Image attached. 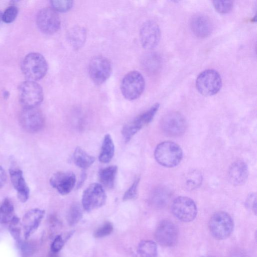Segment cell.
<instances>
[{
    "instance_id": "obj_1",
    "label": "cell",
    "mask_w": 257,
    "mask_h": 257,
    "mask_svg": "<svg viewBox=\"0 0 257 257\" xmlns=\"http://www.w3.org/2000/svg\"><path fill=\"white\" fill-rule=\"evenodd\" d=\"M48 64L44 56L37 52L27 54L21 64L22 72L30 81H36L42 79L48 70Z\"/></svg>"
},
{
    "instance_id": "obj_2",
    "label": "cell",
    "mask_w": 257,
    "mask_h": 257,
    "mask_svg": "<svg viewBox=\"0 0 257 257\" xmlns=\"http://www.w3.org/2000/svg\"><path fill=\"white\" fill-rule=\"evenodd\" d=\"M154 156L157 162L161 165L168 168L177 166L183 158V151L176 143L165 141L156 147Z\"/></svg>"
},
{
    "instance_id": "obj_3",
    "label": "cell",
    "mask_w": 257,
    "mask_h": 257,
    "mask_svg": "<svg viewBox=\"0 0 257 257\" xmlns=\"http://www.w3.org/2000/svg\"><path fill=\"white\" fill-rule=\"evenodd\" d=\"M19 100L24 108L37 107L43 101V90L36 81L27 80L18 87Z\"/></svg>"
},
{
    "instance_id": "obj_4",
    "label": "cell",
    "mask_w": 257,
    "mask_h": 257,
    "mask_svg": "<svg viewBox=\"0 0 257 257\" xmlns=\"http://www.w3.org/2000/svg\"><path fill=\"white\" fill-rule=\"evenodd\" d=\"M208 226L213 237L222 240L231 235L233 230L234 223L232 217L227 212L218 211L211 216Z\"/></svg>"
},
{
    "instance_id": "obj_5",
    "label": "cell",
    "mask_w": 257,
    "mask_h": 257,
    "mask_svg": "<svg viewBox=\"0 0 257 257\" xmlns=\"http://www.w3.org/2000/svg\"><path fill=\"white\" fill-rule=\"evenodd\" d=\"M222 86L220 74L213 69H207L201 72L196 80V87L198 91L205 96H210L217 94Z\"/></svg>"
},
{
    "instance_id": "obj_6",
    "label": "cell",
    "mask_w": 257,
    "mask_h": 257,
    "mask_svg": "<svg viewBox=\"0 0 257 257\" xmlns=\"http://www.w3.org/2000/svg\"><path fill=\"white\" fill-rule=\"evenodd\" d=\"M145 87L143 76L137 71L127 73L122 78L120 90L123 97L128 100L138 98L143 93Z\"/></svg>"
},
{
    "instance_id": "obj_7",
    "label": "cell",
    "mask_w": 257,
    "mask_h": 257,
    "mask_svg": "<svg viewBox=\"0 0 257 257\" xmlns=\"http://www.w3.org/2000/svg\"><path fill=\"white\" fill-rule=\"evenodd\" d=\"M159 107V103H156L149 109L139 115L122 127L121 134L125 142H128L141 128L152 120Z\"/></svg>"
},
{
    "instance_id": "obj_8",
    "label": "cell",
    "mask_w": 257,
    "mask_h": 257,
    "mask_svg": "<svg viewBox=\"0 0 257 257\" xmlns=\"http://www.w3.org/2000/svg\"><path fill=\"white\" fill-rule=\"evenodd\" d=\"M36 24L40 31L43 33L52 35L60 29L61 21L57 12L51 7H46L38 13Z\"/></svg>"
},
{
    "instance_id": "obj_9",
    "label": "cell",
    "mask_w": 257,
    "mask_h": 257,
    "mask_svg": "<svg viewBox=\"0 0 257 257\" xmlns=\"http://www.w3.org/2000/svg\"><path fill=\"white\" fill-rule=\"evenodd\" d=\"M172 214L179 220L188 222L193 220L197 214V208L194 201L185 196L176 198L171 205Z\"/></svg>"
},
{
    "instance_id": "obj_10",
    "label": "cell",
    "mask_w": 257,
    "mask_h": 257,
    "mask_svg": "<svg viewBox=\"0 0 257 257\" xmlns=\"http://www.w3.org/2000/svg\"><path fill=\"white\" fill-rule=\"evenodd\" d=\"M112 71L110 61L105 57H93L88 65V73L91 80L96 84H101L107 80Z\"/></svg>"
},
{
    "instance_id": "obj_11",
    "label": "cell",
    "mask_w": 257,
    "mask_h": 257,
    "mask_svg": "<svg viewBox=\"0 0 257 257\" xmlns=\"http://www.w3.org/2000/svg\"><path fill=\"white\" fill-rule=\"evenodd\" d=\"M106 195L102 185L90 184L83 192L82 204L87 211H91L102 206L105 203Z\"/></svg>"
},
{
    "instance_id": "obj_12",
    "label": "cell",
    "mask_w": 257,
    "mask_h": 257,
    "mask_svg": "<svg viewBox=\"0 0 257 257\" xmlns=\"http://www.w3.org/2000/svg\"><path fill=\"white\" fill-rule=\"evenodd\" d=\"M22 127L29 133H36L42 129L44 117L41 111L37 107L24 108L19 115Z\"/></svg>"
},
{
    "instance_id": "obj_13",
    "label": "cell",
    "mask_w": 257,
    "mask_h": 257,
    "mask_svg": "<svg viewBox=\"0 0 257 257\" xmlns=\"http://www.w3.org/2000/svg\"><path fill=\"white\" fill-rule=\"evenodd\" d=\"M163 132L170 137H178L185 132L187 122L184 116L178 112H172L166 114L161 122Z\"/></svg>"
},
{
    "instance_id": "obj_14",
    "label": "cell",
    "mask_w": 257,
    "mask_h": 257,
    "mask_svg": "<svg viewBox=\"0 0 257 257\" xmlns=\"http://www.w3.org/2000/svg\"><path fill=\"white\" fill-rule=\"evenodd\" d=\"M155 237L160 244L164 246H172L176 244L178 240V229L170 220H163L157 227Z\"/></svg>"
},
{
    "instance_id": "obj_15",
    "label": "cell",
    "mask_w": 257,
    "mask_h": 257,
    "mask_svg": "<svg viewBox=\"0 0 257 257\" xmlns=\"http://www.w3.org/2000/svg\"><path fill=\"white\" fill-rule=\"evenodd\" d=\"M161 38V30L154 21L145 22L140 30V40L142 46L145 49L151 50L158 44Z\"/></svg>"
},
{
    "instance_id": "obj_16",
    "label": "cell",
    "mask_w": 257,
    "mask_h": 257,
    "mask_svg": "<svg viewBox=\"0 0 257 257\" xmlns=\"http://www.w3.org/2000/svg\"><path fill=\"white\" fill-rule=\"evenodd\" d=\"M76 176L72 172H58L50 179V184L60 194L66 195L73 189Z\"/></svg>"
},
{
    "instance_id": "obj_17",
    "label": "cell",
    "mask_w": 257,
    "mask_h": 257,
    "mask_svg": "<svg viewBox=\"0 0 257 257\" xmlns=\"http://www.w3.org/2000/svg\"><path fill=\"white\" fill-rule=\"evenodd\" d=\"M44 215L45 211L39 208L32 209L24 215L22 224L26 240L37 229Z\"/></svg>"
},
{
    "instance_id": "obj_18",
    "label": "cell",
    "mask_w": 257,
    "mask_h": 257,
    "mask_svg": "<svg viewBox=\"0 0 257 257\" xmlns=\"http://www.w3.org/2000/svg\"><path fill=\"white\" fill-rule=\"evenodd\" d=\"M190 29L194 35L199 38L208 37L213 30V25L208 17L201 14L192 17L190 21Z\"/></svg>"
},
{
    "instance_id": "obj_19",
    "label": "cell",
    "mask_w": 257,
    "mask_h": 257,
    "mask_svg": "<svg viewBox=\"0 0 257 257\" xmlns=\"http://www.w3.org/2000/svg\"><path fill=\"white\" fill-rule=\"evenodd\" d=\"M9 172L12 183L17 191L18 199L22 202H26L29 197L30 190L23 177L22 171L12 168Z\"/></svg>"
},
{
    "instance_id": "obj_20",
    "label": "cell",
    "mask_w": 257,
    "mask_h": 257,
    "mask_svg": "<svg viewBox=\"0 0 257 257\" xmlns=\"http://www.w3.org/2000/svg\"><path fill=\"white\" fill-rule=\"evenodd\" d=\"M248 172L246 164L242 161H236L230 166L228 170V179L235 186L244 184L248 178Z\"/></svg>"
},
{
    "instance_id": "obj_21",
    "label": "cell",
    "mask_w": 257,
    "mask_h": 257,
    "mask_svg": "<svg viewBox=\"0 0 257 257\" xmlns=\"http://www.w3.org/2000/svg\"><path fill=\"white\" fill-rule=\"evenodd\" d=\"M114 153V146L111 136L106 134L104 138L102 144L100 155L99 161L103 163H107L111 161Z\"/></svg>"
},
{
    "instance_id": "obj_22",
    "label": "cell",
    "mask_w": 257,
    "mask_h": 257,
    "mask_svg": "<svg viewBox=\"0 0 257 257\" xmlns=\"http://www.w3.org/2000/svg\"><path fill=\"white\" fill-rule=\"evenodd\" d=\"M117 171V167L114 165L100 170L98 178L102 185L108 189L113 188Z\"/></svg>"
},
{
    "instance_id": "obj_23",
    "label": "cell",
    "mask_w": 257,
    "mask_h": 257,
    "mask_svg": "<svg viewBox=\"0 0 257 257\" xmlns=\"http://www.w3.org/2000/svg\"><path fill=\"white\" fill-rule=\"evenodd\" d=\"M74 163L78 167L86 169L91 166L95 161V158L79 147L76 148L73 153Z\"/></svg>"
},
{
    "instance_id": "obj_24",
    "label": "cell",
    "mask_w": 257,
    "mask_h": 257,
    "mask_svg": "<svg viewBox=\"0 0 257 257\" xmlns=\"http://www.w3.org/2000/svg\"><path fill=\"white\" fill-rule=\"evenodd\" d=\"M86 35V31L84 28L74 27L68 32V40L74 48L78 49L84 44Z\"/></svg>"
},
{
    "instance_id": "obj_25",
    "label": "cell",
    "mask_w": 257,
    "mask_h": 257,
    "mask_svg": "<svg viewBox=\"0 0 257 257\" xmlns=\"http://www.w3.org/2000/svg\"><path fill=\"white\" fill-rule=\"evenodd\" d=\"M15 216L13 202L5 198L0 205V224L10 223Z\"/></svg>"
},
{
    "instance_id": "obj_26",
    "label": "cell",
    "mask_w": 257,
    "mask_h": 257,
    "mask_svg": "<svg viewBox=\"0 0 257 257\" xmlns=\"http://www.w3.org/2000/svg\"><path fill=\"white\" fill-rule=\"evenodd\" d=\"M138 257H157V246L155 242L151 240H142L138 247Z\"/></svg>"
},
{
    "instance_id": "obj_27",
    "label": "cell",
    "mask_w": 257,
    "mask_h": 257,
    "mask_svg": "<svg viewBox=\"0 0 257 257\" xmlns=\"http://www.w3.org/2000/svg\"><path fill=\"white\" fill-rule=\"evenodd\" d=\"M202 179V175L199 171H190L185 176L184 186L188 190H193L201 184Z\"/></svg>"
},
{
    "instance_id": "obj_28",
    "label": "cell",
    "mask_w": 257,
    "mask_h": 257,
    "mask_svg": "<svg viewBox=\"0 0 257 257\" xmlns=\"http://www.w3.org/2000/svg\"><path fill=\"white\" fill-rule=\"evenodd\" d=\"M170 198V193L164 188L156 189L151 195V202L157 207L165 205Z\"/></svg>"
},
{
    "instance_id": "obj_29",
    "label": "cell",
    "mask_w": 257,
    "mask_h": 257,
    "mask_svg": "<svg viewBox=\"0 0 257 257\" xmlns=\"http://www.w3.org/2000/svg\"><path fill=\"white\" fill-rule=\"evenodd\" d=\"M82 217V210L81 206L77 203L73 204L68 211L67 221L70 225H74L77 223Z\"/></svg>"
},
{
    "instance_id": "obj_30",
    "label": "cell",
    "mask_w": 257,
    "mask_h": 257,
    "mask_svg": "<svg viewBox=\"0 0 257 257\" xmlns=\"http://www.w3.org/2000/svg\"><path fill=\"white\" fill-rule=\"evenodd\" d=\"M17 243L23 257H31L34 253L36 246L32 241L20 239Z\"/></svg>"
},
{
    "instance_id": "obj_31",
    "label": "cell",
    "mask_w": 257,
    "mask_h": 257,
    "mask_svg": "<svg viewBox=\"0 0 257 257\" xmlns=\"http://www.w3.org/2000/svg\"><path fill=\"white\" fill-rule=\"evenodd\" d=\"M212 3L216 11L221 14L230 12L233 7V2L231 1H215Z\"/></svg>"
},
{
    "instance_id": "obj_32",
    "label": "cell",
    "mask_w": 257,
    "mask_h": 257,
    "mask_svg": "<svg viewBox=\"0 0 257 257\" xmlns=\"http://www.w3.org/2000/svg\"><path fill=\"white\" fill-rule=\"evenodd\" d=\"M51 8L56 12L65 13L69 11L73 6L72 1H51Z\"/></svg>"
},
{
    "instance_id": "obj_33",
    "label": "cell",
    "mask_w": 257,
    "mask_h": 257,
    "mask_svg": "<svg viewBox=\"0 0 257 257\" xmlns=\"http://www.w3.org/2000/svg\"><path fill=\"white\" fill-rule=\"evenodd\" d=\"M18 14V9L14 5L7 8L4 13L2 14V21L6 23H11L16 18Z\"/></svg>"
},
{
    "instance_id": "obj_34",
    "label": "cell",
    "mask_w": 257,
    "mask_h": 257,
    "mask_svg": "<svg viewBox=\"0 0 257 257\" xmlns=\"http://www.w3.org/2000/svg\"><path fill=\"white\" fill-rule=\"evenodd\" d=\"M19 221V218L15 215L10 222L9 226L10 233L17 242L21 239V229L18 226Z\"/></svg>"
},
{
    "instance_id": "obj_35",
    "label": "cell",
    "mask_w": 257,
    "mask_h": 257,
    "mask_svg": "<svg viewBox=\"0 0 257 257\" xmlns=\"http://www.w3.org/2000/svg\"><path fill=\"white\" fill-rule=\"evenodd\" d=\"M113 228L112 224L109 222H106L96 230L94 236L96 238L106 236L112 232Z\"/></svg>"
},
{
    "instance_id": "obj_36",
    "label": "cell",
    "mask_w": 257,
    "mask_h": 257,
    "mask_svg": "<svg viewBox=\"0 0 257 257\" xmlns=\"http://www.w3.org/2000/svg\"><path fill=\"white\" fill-rule=\"evenodd\" d=\"M140 178L136 179L131 186L126 191L123 196V201H127L135 198L137 195V190Z\"/></svg>"
},
{
    "instance_id": "obj_37",
    "label": "cell",
    "mask_w": 257,
    "mask_h": 257,
    "mask_svg": "<svg viewBox=\"0 0 257 257\" xmlns=\"http://www.w3.org/2000/svg\"><path fill=\"white\" fill-rule=\"evenodd\" d=\"M246 206L249 209L251 210L256 214V195L255 193L250 194L245 202Z\"/></svg>"
},
{
    "instance_id": "obj_38",
    "label": "cell",
    "mask_w": 257,
    "mask_h": 257,
    "mask_svg": "<svg viewBox=\"0 0 257 257\" xmlns=\"http://www.w3.org/2000/svg\"><path fill=\"white\" fill-rule=\"evenodd\" d=\"M64 244V241L61 235H58L53 240L51 246V251L54 252H59L63 247Z\"/></svg>"
},
{
    "instance_id": "obj_39",
    "label": "cell",
    "mask_w": 257,
    "mask_h": 257,
    "mask_svg": "<svg viewBox=\"0 0 257 257\" xmlns=\"http://www.w3.org/2000/svg\"><path fill=\"white\" fill-rule=\"evenodd\" d=\"M7 179V174L3 167L0 166V189L5 185Z\"/></svg>"
},
{
    "instance_id": "obj_40",
    "label": "cell",
    "mask_w": 257,
    "mask_h": 257,
    "mask_svg": "<svg viewBox=\"0 0 257 257\" xmlns=\"http://www.w3.org/2000/svg\"><path fill=\"white\" fill-rule=\"evenodd\" d=\"M229 257H249V256L244 251L237 250L231 253Z\"/></svg>"
},
{
    "instance_id": "obj_41",
    "label": "cell",
    "mask_w": 257,
    "mask_h": 257,
    "mask_svg": "<svg viewBox=\"0 0 257 257\" xmlns=\"http://www.w3.org/2000/svg\"><path fill=\"white\" fill-rule=\"evenodd\" d=\"M48 257H59L57 252H54L52 251L49 253Z\"/></svg>"
},
{
    "instance_id": "obj_42",
    "label": "cell",
    "mask_w": 257,
    "mask_h": 257,
    "mask_svg": "<svg viewBox=\"0 0 257 257\" xmlns=\"http://www.w3.org/2000/svg\"><path fill=\"white\" fill-rule=\"evenodd\" d=\"M86 178V174L85 173H83L82 176H81V178L80 179V181L79 182V186H81V185L82 184V183H83V182H84V180Z\"/></svg>"
},
{
    "instance_id": "obj_43",
    "label": "cell",
    "mask_w": 257,
    "mask_h": 257,
    "mask_svg": "<svg viewBox=\"0 0 257 257\" xmlns=\"http://www.w3.org/2000/svg\"><path fill=\"white\" fill-rule=\"evenodd\" d=\"M3 96L4 98L8 99L10 96L9 92L8 91H5L3 93Z\"/></svg>"
},
{
    "instance_id": "obj_44",
    "label": "cell",
    "mask_w": 257,
    "mask_h": 257,
    "mask_svg": "<svg viewBox=\"0 0 257 257\" xmlns=\"http://www.w3.org/2000/svg\"><path fill=\"white\" fill-rule=\"evenodd\" d=\"M2 13L0 11V24L1 21H2Z\"/></svg>"
},
{
    "instance_id": "obj_45",
    "label": "cell",
    "mask_w": 257,
    "mask_h": 257,
    "mask_svg": "<svg viewBox=\"0 0 257 257\" xmlns=\"http://www.w3.org/2000/svg\"><path fill=\"white\" fill-rule=\"evenodd\" d=\"M201 257H212V256H201Z\"/></svg>"
}]
</instances>
